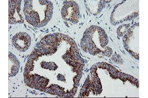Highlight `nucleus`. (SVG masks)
Returning <instances> with one entry per match:
<instances>
[{
	"instance_id": "obj_1",
	"label": "nucleus",
	"mask_w": 148,
	"mask_h": 98,
	"mask_svg": "<svg viewBox=\"0 0 148 98\" xmlns=\"http://www.w3.org/2000/svg\"><path fill=\"white\" fill-rule=\"evenodd\" d=\"M12 42L17 50L25 52L30 46V36L25 32H19L14 36Z\"/></svg>"
}]
</instances>
